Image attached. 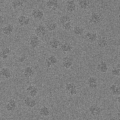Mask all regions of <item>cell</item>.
Segmentation results:
<instances>
[{
    "label": "cell",
    "instance_id": "obj_1",
    "mask_svg": "<svg viewBox=\"0 0 120 120\" xmlns=\"http://www.w3.org/2000/svg\"><path fill=\"white\" fill-rule=\"evenodd\" d=\"M12 75L11 71L8 68H2L0 69V76L6 79H9Z\"/></svg>",
    "mask_w": 120,
    "mask_h": 120
},
{
    "label": "cell",
    "instance_id": "obj_2",
    "mask_svg": "<svg viewBox=\"0 0 120 120\" xmlns=\"http://www.w3.org/2000/svg\"><path fill=\"white\" fill-rule=\"evenodd\" d=\"M73 59L71 57L67 56L63 57L62 62L63 66L66 69L70 68L73 64Z\"/></svg>",
    "mask_w": 120,
    "mask_h": 120
},
{
    "label": "cell",
    "instance_id": "obj_3",
    "mask_svg": "<svg viewBox=\"0 0 120 120\" xmlns=\"http://www.w3.org/2000/svg\"><path fill=\"white\" fill-rule=\"evenodd\" d=\"M17 106L16 101L14 100L11 99L8 100L5 105V108L8 111H15Z\"/></svg>",
    "mask_w": 120,
    "mask_h": 120
},
{
    "label": "cell",
    "instance_id": "obj_4",
    "mask_svg": "<svg viewBox=\"0 0 120 120\" xmlns=\"http://www.w3.org/2000/svg\"><path fill=\"white\" fill-rule=\"evenodd\" d=\"M46 33V28L42 25H40L38 26L35 30V34L38 37L45 36Z\"/></svg>",
    "mask_w": 120,
    "mask_h": 120
},
{
    "label": "cell",
    "instance_id": "obj_5",
    "mask_svg": "<svg viewBox=\"0 0 120 120\" xmlns=\"http://www.w3.org/2000/svg\"><path fill=\"white\" fill-rule=\"evenodd\" d=\"M29 44L31 47L33 48L37 47L40 44V41L38 37L35 34L31 36L29 41Z\"/></svg>",
    "mask_w": 120,
    "mask_h": 120
},
{
    "label": "cell",
    "instance_id": "obj_6",
    "mask_svg": "<svg viewBox=\"0 0 120 120\" xmlns=\"http://www.w3.org/2000/svg\"><path fill=\"white\" fill-rule=\"evenodd\" d=\"M24 103L27 106L30 108H33L37 104L36 101L30 97H28L25 98Z\"/></svg>",
    "mask_w": 120,
    "mask_h": 120
},
{
    "label": "cell",
    "instance_id": "obj_7",
    "mask_svg": "<svg viewBox=\"0 0 120 120\" xmlns=\"http://www.w3.org/2000/svg\"><path fill=\"white\" fill-rule=\"evenodd\" d=\"M46 6L52 10H55L57 8L58 3L57 0H48L46 3Z\"/></svg>",
    "mask_w": 120,
    "mask_h": 120
},
{
    "label": "cell",
    "instance_id": "obj_8",
    "mask_svg": "<svg viewBox=\"0 0 120 120\" xmlns=\"http://www.w3.org/2000/svg\"><path fill=\"white\" fill-rule=\"evenodd\" d=\"M13 30V26L12 25H9L4 27L2 29V31L4 34L10 35L12 34Z\"/></svg>",
    "mask_w": 120,
    "mask_h": 120
},
{
    "label": "cell",
    "instance_id": "obj_9",
    "mask_svg": "<svg viewBox=\"0 0 120 120\" xmlns=\"http://www.w3.org/2000/svg\"><path fill=\"white\" fill-rule=\"evenodd\" d=\"M66 8L70 12H72L75 9V5L74 1L73 0H68L67 2Z\"/></svg>",
    "mask_w": 120,
    "mask_h": 120
},
{
    "label": "cell",
    "instance_id": "obj_10",
    "mask_svg": "<svg viewBox=\"0 0 120 120\" xmlns=\"http://www.w3.org/2000/svg\"><path fill=\"white\" fill-rule=\"evenodd\" d=\"M34 71L32 67H26L24 70V76L26 78H29L33 74Z\"/></svg>",
    "mask_w": 120,
    "mask_h": 120
},
{
    "label": "cell",
    "instance_id": "obj_11",
    "mask_svg": "<svg viewBox=\"0 0 120 120\" xmlns=\"http://www.w3.org/2000/svg\"><path fill=\"white\" fill-rule=\"evenodd\" d=\"M40 115L44 117H47L50 115V112L49 108L46 106H44L40 109Z\"/></svg>",
    "mask_w": 120,
    "mask_h": 120
},
{
    "label": "cell",
    "instance_id": "obj_12",
    "mask_svg": "<svg viewBox=\"0 0 120 120\" xmlns=\"http://www.w3.org/2000/svg\"><path fill=\"white\" fill-rule=\"evenodd\" d=\"M90 111L93 115H98L100 112V108L98 106L93 105L91 106L89 108Z\"/></svg>",
    "mask_w": 120,
    "mask_h": 120
},
{
    "label": "cell",
    "instance_id": "obj_13",
    "mask_svg": "<svg viewBox=\"0 0 120 120\" xmlns=\"http://www.w3.org/2000/svg\"><path fill=\"white\" fill-rule=\"evenodd\" d=\"M72 46L70 44L67 43L63 44L61 47L62 51L65 52L70 51L72 49Z\"/></svg>",
    "mask_w": 120,
    "mask_h": 120
},
{
    "label": "cell",
    "instance_id": "obj_14",
    "mask_svg": "<svg viewBox=\"0 0 120 120\" xmlns=\"http://www.w3.org/2000/svg\"><path fill=\"white\" fill-rule=\"evenodd\" d=\"M49 44L51 48L54 49H56L58 47L59 42L57 40L53 39L50 41Z\"/></svg>",
    "mask_w": 120,
    "mask_h": 120
},
{
    "label": "cell",
    "instance_id": "obj_15",
    "mask_svg": "<svg viewBox=\"0 0 120 120\" xmlns=\"http://www.w3.org/2000/svg\"><path fill=\"white\" fill-rule=\"evenodd\" d=\"M70 17L68 15H65L61 17L60 19V22L61 24H63L66 23L71 22Z\"/></svg>",
    "mask_w": 120,
    "mask_h": 120
},
{
    "label": "cell",
    "instance_id": "obj_16",
    "mask_svg": "<svg viewBox=\"0 0 120 120\" xmlns=\"http://www.w3.org/2000/svg\"><path fill=\"white\" fill-rule=\"evenodd\" d=\"M100 68L99 71L102 73H105L107 72L108 70V65L105 62H103L100 64Z\"/></svg>",
    "mask_w": 120,
    "mask_h": 120
},
{
    "label": "cell",
    "instance_id": "obj_17",
    "mask_svg": "<svg viewBox=\"0 0 120 120\" xmlns=\"http://www.w3.org/2000/svg\"><path fill=\"white\" fill-rule=\"evenodd\" d=\"M66 90L68 93L73 89L76 88V86L73 83H68L65 86Z\"/></svg>",
    "mask_w": 120,
    "mask_h": 120
},
{
    "label": "cell",
    "instance_id": "obj_18",
    "mask_svg": "<svg viewBox=\"0 0 120 120\" xmlns=\"http://www.w3.org/2000/svg\"><path fill=\"white\" fill-rule=\"evenodd\" d=\"M49 61L51 64L52 65L55 64L57 62V58L54 55H51L46 59Z\"/></svg>",
    "mask_w": 120,
    "mask_h": 120
},
{
    "label": "cell",
    "instance_id": "obj_19",
    "mask_svg": "<svg viewBox=\"0 0 120 120\" xmlns=\"http://www.w3.org/2000/svg\"><path fill=\"white\" fill-rule=\"evenodd\" d=\"M57 24L55 22L50 23L47 26L48 30L50 31H53L57 29Z\"/></svg>",
    "mask_w": 120,
    "mask_h": 120
},
{
    "label": "cell",
    "instance_id": "obj_20",
    "mask_svg": "<svg viewBox=\"0 0 120 120\" xmlns=\"http://www.w3.org/2000/svg\"><path fill=\"white\" fill-rule=\"evenodd\" d=\"M38 92V90L36 87L34 90L28 93L30 97L34 98L37 95Z\"/></svg>",
    "mask_w": 120,
    "mask_h": 120
},
{
    "label": "cell",
    "instance_id": "obj_21",
    "mask_svg": "<svg viewBox=\"0 0 120 120\" xmlns=\"http://www.w3.org/2000/svg\"><path fill=\"white\" fill-rule=\"evenodd\" d=\"M27 17L24 15H21L19 16L18 19V22L21 26H23V23L26 20Z\"/></svg>",
    "mask_w": 120,
    "mask_h": 120
},
{
    "label": "cell",
    "instance_id": "obj_22",
    "mask_svg": "<svg viewBox=\"0 0 120 120\" xmlns=\"http://www.w3.org/2000/svg\"><path fill=\"white\" fill-rule=\"evenodd\" d=\"M11 50L8 48H4L1 52L0 54L6 55H9L10 54Z\"/></svg>",
    "mask_w": 120,
    "mask_h": 120
},
{
    "label": "cell",
    "instance_id": "obj_23",
    "mask_svg": "<svg viewBox=\"0 0 120 120\" xmlns=\"http://www.w3.org/2000/svg\"><path fill=\"white\" fill-rule=\"evenodd\" d=\"M87 82L88 84H97V80L94 77H90L88 79Z\"/></svg>",
    "mask_w": 120,
    "mask_h": 120
},
{
    "label": "cell",
    "instance_id": "obj_24",
    "mask_svg": "<svg viewBox=\"0 0 120 120\" xmlns=\"http://www.w3.org/2000/svg\"><path fill=\"white\" fill-rule=\"evenodd\" d=\"M63 28L67 31L70 29L71 27V22H68L63 24Z\"/></svg>",
    "mask_w": 120,
    "mask_h": 120
},
{
    "label": "cell",
    "instance_id": "obj_25",
    "mask_svg": "<svg viewBox=\"0 0 120 120\" xmlns=\"http://www.w3.org/2000/svg\"><path fill=\"white\" fill-rule=\"evenodd\" d=\"M98 45L100 47L103 48L106 47L108 45L107 42L104 40H101L98 42Z\"/></svg>",
    "mask_w": 120,
    "mask_h": 120
},
{
    "label": "cell",
    "instance_id": "obj_26",
    "mask_svg": "<svg viewBox=\"0 0 120 120\" xmlns=\"http://www.w3.org/2000/svg\"><path fill=\"white\" fill-rule=\"evenodd\" d=\"M120 68H115L112 69L111 73L112 75H120Z\"/></svg>",
    "mask_w": 120,
    "mask_h": 120
},
{
    "label": "cell",
    "instance_id": "obj_27",
    "mask_svg": "<svg viewBox=\"0 0 120 120\" xmlns=\"http://www.w3.org/2000/svg\"><path fill=\"white\" fill-rule=\"evenodd\" d=\"M83 32V29L82 28H75L74 30V32L75 33L78 35L82 34Z\"/></svg>",
    "mask_w": 120,
    "mask_h": 120
},
{
    "label": "cell",
    "instance_id": "obj_28",
    "mask_svg": "<svg viewBox=\"0 0 120 120\" xmlns=\"http://www.w3.org/2000/svg\"><path fill=\"white\" fill-rule=\"evenodd\" d=\"M79 5L81 7L83 8H86L88 6L87 3L86 1H79Z\"/></svg>",
    "mask_w": 120,
    "mask_h": 120
},
{
    "label": "cell",
    "instance_id": "obj_29",
    "mask_svg": "<svg viewBox=\"0 0 120 120\" xmlns=\"http://www.w3.org/2000/svg\"><path fill=\"white\" fill-rule=\"evenodd\" d=\"M12 7L14 9H16L18 8V0H13L11 3Z\"/></svg>",
    "mask_w": 120,
    "mask_h": 120
},
{
    "label": "cell",
    "instance_id": "obj_30",
    "mask_svg": "<svg viewBox=\"0 0 120 120\" xmlns=\"http://www.w3.org/2000/svg\"><path fill=\"white\" fill-rule=\"evenodd\" d=\"M44 15V13L42 11L38 9L37 19H41L42 18Z\"/></svg>",
    "mask_w": 120,
    "mask_h": 120
},
{
    "label": "cell",
    "instance_id": "obj_31",
    "mask_svg": "<svg viewBox=\"0 0 120 120\" xmlns=\"http://www.w3.org/2000/svg\"><path fill=\"white\" fill-rule=\"evenodd\" d=\"M92 16V18L93 20H95V22H99V17L98 15L96 14L95 13H94Z\"/></svg>",
    "mask_w": 120,
    "mask_h": 120
},
{
    "label": "cell",
    "instance_id": "obj_32",
    "mask_svg": "<svg viewBox=\"0 0 120 120\" xmlns=\"http://www.w3.org/2000/svg\"><path fill=\"white\" fill-rule=\"evenodd\" d=\"M120 87L117 86L116 89L112 92L113 93V94L119 95L120 94Z\"/></svg>",
    "mask_w": 120,
    "mask_h": 120
},
{
    "label": "cell",
    "instance_id": "obj_33",
    "mask_svg": "<svg viewBox=\"0 0 120 120\" xmlns=\"http://www.w3.org/2000/svg\"><path fill=\"white\" fill-rule=\"evenodd\" d=\"M36 87L34 86H33L32 85H30L27 88V92H28L36 88Z\"/></svg>",
    "mask_w": 120,
    "mask_h": 120
},
{
    "label": "cell",
    "instance_id": "obj_34",
    "mask_svg": "<svg viewBox=\"0 0 120 120\" xmlns=\"http://www.w3.org/2000/svg\"><path fill=\"white\" fill-rule=\"evenodd\" d=\"M69 94L71 95H74L77 93L76 88L73 89L68 93Z\"/></svg>",
    "mask_w": 120,
    "mask_h": 120
},
{
    "label": "cell",
    "instance_id": "obj_35",
    "mask_svg": "<svg viewBox=\"0 0 120 120\" xmlns=\"http://www.w3.org/2000/svg\"><path fill=\"white\" fill-rule=\"evenodd\" d=\"M87 36L88 39L90 40H93L95 38L94 34L92 35L90 33H88L87 34Z\"/></svg>",
    "mask_w": 120,
    "mask_h": 120
},
{
    "label": "cell",
    "instance_id": "obj_36",
    "mask_svg": "<svg viewBox=\"0 0 120 120\" xmlns=\"http://www.w3.org/2000/svg\"><path fill=\"white\" fill-rule=\"evenodd\" d=\"M30 22V19L29 17H27L26 20L25 21L24 23H23V26H26L28 25Z\"/></svg>",
    "mask_w": 120,
    "mask_h": 120
},
{
    "label": "cell",
    "instance_id": "obj_37",
    "mask_svg": "<svg viewBox=\"0 0 120 120\" xmlns=\"http://www.w3.org/2000/svg\"><path fill=\"white\" fill-rule=\"evenodd\" d=\"M89 87L92 89H94L97 87V84H88Z\"/></svg>",
    "mask_w": 120,
    "mask_h": 120
},
{
    "label": "cell",
    "instance_id": "obj_38",
    "mask_svg": "<svg viewBox=\"0 0 120 120\" xmlns=\"http://www.w3.org/2000/svg\"><path fill=\"white\" fill-rule=\"evenodd\" d=\"M117 86H116V85L113 84L110 86L109 88L110 90L112 92H113L116 88Z\"/></svg>",
    "mask_w": 120,
    "mask_h": 120
},
{
    "label": "cell",
    "instance_id": "obj_39",
    "mask_svg": "<svg viewBox=\"0 0 120 120\" xmlns=\"http://www.w3.org/2000/svg\"><path fill=\"white\" fill-rule=\"evenodd\" d=\"M8 55L0 54V56L1 58L4 60H6L8 57Z\"/></svg>",
    "mask_w": 120,
    "mask_h": 120
},
{
    "label": "cell",
    "instance_id": "obj_40",
    "mask_svg": "<svg viewBox=\"0 0 120 120\" xmlns=\"http://www.w3.org/2000/svg\"><path fill=\"white\" fill-rule=\"evenodd\" d=\"M26 57L24 56H22L19 59V61L21 63H22L24 62L26 59Z\"/></svg>",
    "mask_w": 120,
    "mask_h": 120
},
{
    "label": "cell",
    "instance_id": "obj_41",
    "mask_svg": "<svg viewBox=\"0 0 120 120\" xmlns=\"http://www.w3.org/2000/svg\"><path fill=\"white\" fill-rule=\"evenodd\" d=\"M110 120H118L116 118H112V119Z\"/></svg>",
    "mask_w": 120,
    "mask_h": 120
},
{
    "label": "cell",
    "instance_id": "obj_42",
    "mask_svg": "<svg viewBox=\"0 0 120 120\" xmlns=\"http://www.w3.org/2000/svg\"><path fill=\"white\" fill-rule=\"evenodd\" d=\"M2 19V17L1 15L0 14V21Z\"/></svg>",
    "mask_w": 120,
    "mask_h": 120
}]
</instances>
